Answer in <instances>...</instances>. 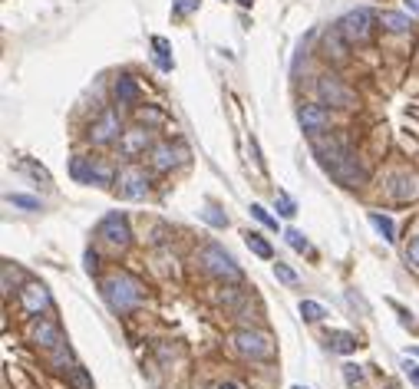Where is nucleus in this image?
Instances as JSON below:
<instances>
[{"instance_id": "7", "label": "nucleus", "mask_w": 419, "mask_h": 389, "mask_svg": "<svg viewBox=\"0 0 419 389\" xmlns=\"http://www.w3.org/2000/svg\"><path fill=\"white\" fill-rule=\"evenodd\" d=\"M96 235H100L109 248H116V251H126L129 244H132V228H129V218L122 212H109L102 214L100 228H96Z\"/></svg>"}, {"instance_id": "12", "label": "nucleus", "mask_w": 419, "mask_h": 389, "mask_svg": "<svg viewBox=\"0 0 419 389\" xmlns=\"http://www.w3.org/2000/svg\"><path fill=\"white\" fill-rule=\"evenodd\" d=\"M152 129H145V126H136L126 129L122 136H119V152L126 155V159H136V155H145V152H152Z\"/></svg>"}, {"instance_id": "31", "label": "nucleus", "mask_w": 419, "mask_h": 389, "mask_svg": "<svg viewBox=\"0 0 419 389\" xmlns=\"http://www.w3.org/2000/svg\"><path fill=\"white\" fill-rule=\"evenodd\" d=\"M50 366L53 370H63V366H73V353H70V347H56V350H50Z\"/></svg>"}, {"instance_id": "10", "label": "nucleus", "mask_w": 419, "mask_h": 389, "mask_svg": "<svg viewBox=\"0 0 419 389\" xmlns=\"http://www.w3.org/2000/svg\"><path fill=\"white\" fill-rule=\"evenodd\" d=\"M122 136V122H119V113H116L113 106H106L96 119H93V126H89L86 138L93 145H109L116 138Z\"/></svg>"}, {"instance_id": "33", "label": "nucleus", "mask_w": 419, "mask_h": 389, "mask_svg": "<svg viewBox=\"0 0 419 389\" xmlns=\"http://www.w3.org/2000/svg\"><path fill=\"white\" fill-rule=\"evenodd\" d=\"M20 168H24L30 178H37V182H43V185H50V172H47L43 165H33L30 159H24V162H20Z\"/></svg>"}, {"instance_id": "9", "label": "nucleus", "mask_w": 419, "mask_h": 389, "mask_svg": "<svg viewBox=\"0 0 419 389\" xmlns=\"http://www.w3.org/2000/svg\"><path fill=\"white\" fill-rule=\"evenodd\" d=\"M317 96L324 106H337V109H350L354 106V89L343 83L337 73H324L317 79Z\"/></svg>"}, {"instance_id": "42", "label": "nucleus", "mask_w": 419, "mask_h": 389, "mask_svg": "<svg viewBox=\"0 0 419 389\" xmlns=\"http://www.w3.org/2000/svg\"><path fill=\"white\" fill-rule=\"evenodd\" d=\"M238 3H242V7H251V3H254V0H238Z\"/></svg>"}, {"instance_id": "2", "label": "nucleus", "mask_w": 419, "mask_h": 389, "mask_svg": "<svg viewBox=\"0 0 419 389\" xmlns=\"http://www.w3.org/2000/svg\"><path fill=\"white\" fill-rule=\"evenodd\" d=\"M198 264H202V271L208 277H215V280H228V284H238L242 280V267L235 264V257H231L221 244H205L202 251H198Z\"/></svg>"}, {"instance_id": "23", "label": "nucleus", "mask_w": 419, "mask_h": 389, "mask_svg": "<svg viewBox=\"0 0 419 389\" xmlns=\"http://www.w3.org/2000/svg\"><path fill=\"white\" fill-rule=\"evenodd\" d=\"M136 122L145 129H155V126H166V113L155 109V106H139L136 109Z\"/></svg>"}, {"instance_id": "17", "label": "nucleus", "mask_w": 419, "mask_h": 389, "mask_svg": "<svg viewBox=\"0 0 419 389\" xmlns=\"http://www.w3.org/2000/svg\"><path fill=\"white\" fill-rule=\"evenodd\" d=\"M390 195H393V201H416L419 198V178L413 175V172H403V175H396L393 189H390Z\"/></svg>"}, {"instance_id": "36", "label": "nucleus", "mask_w": 419, "mask_h": 389, "mask_svg": "<svg viewBox=\"0 0 419 389\" xmlns=\"http://www.w3.org/2000/svg\"><path fill=\"white\" fill-rule=\"evenodd\" d=\"M343 379H347V386H363V373H360V366H354V363L343 366Z\"/></svg>"}, {"instance_id": "24", "label": "nucleus", "mask_w": 419, "mask_h": 389, "mask_svg": "<svg viewBox=\"0 0 419 389\" xmlns=\"http://www.w3.org/2000/svg\"><path fill=\"white\" fill-rule=\"evenodd\" d=\"M244 244H248V251L258 254L261 261H271V257H274V248H271V244H267L258 231H248V235H244Z\"/></svg>"}, {"instance_id": "15", "label": "nucleus", "mask_w": 419, "mask_h": 389, "mask_svg": "<svg viewBox=\"0 0 419 389\" xmlns=\"http://www.w3.org/2000/svg\"><path fill=\"white\" fill-rule=\"evenodd\" d=\"M20 307H24V314L40 317L43 310H50V290L43 287L40 280H26L20 287Z\"/></svg>"}, {"instance_id": "32", "label": "nucleus", "mask_w": 419, "mask_h": 389, "mask_svg": "<svg viewBox=\"0 0 419 389\" xmlns=\"http://www.w3.org/2000/svg\"><path fill=\"white\" fill-rule=\"evenodd\" d=\"M284 241H287V248H294V251H301V254L310 248L304 238V231H297V228H287V231H284Z\"/></svg>"}, {"instance_id": "4", "label": "nucleus", "mask_w": 419, "mask_h": 389, "mask_svg": "<svg viewBox=\"0 0 419 389\" xmlns=\"http://www.w3.org/2000/svg\"><path fill=\"white\" fill-rule=\"evenodd\" d=\"M377 24H380V13H373L370 7H356V10L343 13L340 24H337V30L343 33L347 43H367Z\"/></svg>"}, {"instance_id": "8", "label": "nucleus", "mask_w": 419, "mask_h": 389, "mask_svg": "<svg viewBox=\"0 0 419 389\" xmlns=\"http://www.w3.org/2000/svg\"><path fill=\"white\" fill-rule=\"evenodd\" d=\"M327 172H331L337 182H340L343 189H360L363 182H367V168L360 165V159L356 155H350V152L343 149L337 159H333L331 165H327Z\"/></svg>"}, {"instance_id": "25", "label": "nucleus", "mask_w": 419, "mask_h": 389, "mask_svg": "<svg viewBox=\"0 0 419 389\" xmlns=\"http://www.w3.org/2000/svg\"><path fill=\"white\" fill-rule=\"evenodd\" d=\"M66 383L73 389H96L93 386V376H89L86 366H70V373H66Z\"/></svg>"}, {"instance_id": "3", "label": "nucleus", "mask_w": 419, "mask_h": 389, "mask_svg": "<svg viewBox=\"0 0 419 389\" xmlns=\"http://www.w3.org/2000/svg\"><path fill=\"white\" fill-rule=\"evenodd\" d=\"M70 175L79 185H100V189H109L116 185V172L102 159H89V155H77L70 162Z\"/></svg>"}, {"instance_id": "5", "label": "nucleus", "mask_w": 419, "mask_h": 389, "mask_svg": "<svg viewBox=\"0 0 419 389\" xmlns=\"http://www.w3.org/2000/svg\"><path fill=\"white\" fill-rule=\"evenodd\" d=\"M231 347L248 356V360H271L274 356V343L267 337L264 330H251V326H244V330H235L231 333Z\"/></svg>"}, {"instance_id": "35", "label": "nucleus", "mask_w": 419, "mask_h": 389, "mask_svg": "<svg viewBox=\"0 0 419 389\" xmlns=\"http://www.w3.org/2000/svg\"><path fill=\"white\" fill-rule=\"evenodd\" d=\"M198 10V0H172V13L175 17H191Z\"/></svg>"}, {"instance_id": "6", "label": "nucleus", "mask_w": 419, "mask_h": 389, "mask_svg": "<svg viewBox=\"0 0 419 389\" xmlns=\"http://www.w3.org/2000/svg\"><path fill=\"white\" fill-rule=\"evenodd\" d=\"M116 191L126 201H142L149 195V172L136 162L122 165V168L116 172Z\"/></svg>"}, {"instance_id": "18", "label": "nucleus", "mask_w": 419, "mask_h": 389, "mask_svg": "<svg viewBox=\"0 0 419 389\" xmlns=\"http://www.w3.org/2000/svg\"><path fill=\"white\" fill-rule=\"evenodd\" d=\"M343 43H347V40H343L340 30H327V33H324V47H320V53H324L327 60H337V63H340V60H347V47H343Z\"/></svg>"}, {"instance_id": "30", "label": "nucleus", "mask_w": 419, "mask_h": 389, "mask_svg": "<svg viewBox=\"0 0 419 389\" xmlns=\"http://www.w3.org/2000/svg\"><path fill=\"white\" fill-rule=\"evenodd\" d=\"M198 214H202V221H208L212 228H228V214H221L215 205H205Z\"/></svg>"}, {"instance_id": "21", "label": "nucleus", "mask_w": 419, "mask_h": 389, "mask_svg": "<svg viewBox=\"0 0 419 389\" xmlns=\"http://www.w3.org/2000/svg\"><path fill=\"white\" fill-rule=\"evenodd\" d=\"M152 60L162 73H172V66L175 63H172V47H168L166 37H152Z\"/></svg>"}, {"instance_id": "13", "label": "nucleus", "mask_w": 419, "mask_h": 389, "mask_svg": "<svg viewBox=\"0 0 419 389\" xmlns=\"http://www.w3.org/2000/svg\"><path fill=\"white\" fill-rule=\"evenodd\" d=\"M185 155L189 152L182 149V145H172V142H155L152 152H149V165H152V172H172L178 165L185 162Z\"/></svg>"}, {"instance_id": "22", "label": "nucleus", "mask_w": 419, "mask_h": 389, "mask_svg": "<svg viewBox=\"0 0 419 389\" xmlns=\"http://www.w3.org/2000/svg\"><path fill=\"white\" fill-rule=\"evenodd\" d=\"M370 225L377 228V235H380L386 244H393L396 241V225L390 214H380V212H370Z\"/></svg>"}, {"instance_id": "40", "label": "nucleus", "mask_w": 419, "mask_h": 389, "mask_svg": "<svg viewBox=\"0 0 419 389\" xmlns=\"http://www.w3.org/2000/svg\"><path fill=\"white\" fill-rule=\"evenodd\" d=\"M403 3H406L409 13H416V17H419V0H403Z\"/></svg>"}, {"instance_id": "38", "label": "nucleus", "mask_w": 419, "mask_h": 389, "mask_svg": "<svg viewBox=\"0 0 419 389\" xmlns=\"http://www.w3.org/2000/svg\"><path fill=\"white\" fill-rule=\"evenodd\" d=\"M403 370H406V376L419 386V363H409V360H406V363H403Z\"/></svg>"}, {"instance_id": "20", "label": "nucleus", "mask_w": 419, "mask_h": 389, "mask_svg": "<svg viewBox=\"0 0 419 389\" xmlns=\"http://www.w3.org/2000/svg\"><path fill=\"white\" fill-rule=\"evenodd\" d=\"M380 26L386 33H409L413 30V20L406 13H396V10H383L380 13Z\"/></svg>"}, {"instance_id": "14", "label": "nucleus", "mask_w": 419, "mask_h": 389, "mask_svg": "<svg viewBox=\"0 0 419 389\" xmlns=\"http://www.w3.org/2000/svg\"><path fill=\"white\" fill-rule=\"evenodd\" d=\"M30 343L40 347V350H56V347H63V333H60V326L47 320V317H33V324H30Z\"/></svg>"}, {"instance_id": "37", "label": "nucleus", "mask_w": 419, "mask_h": 389, "mask_svg": "<svg viewBox=\"0 0 419 389\" xmlns=\"http://www.w3.org/2000/svg\"><path fill=\"white\" fill-rule=\"evenodd\" d=\"M406 264L419 274V238L409 241V248H406Z\"/></svg>"}, {"instance_id": "16", "label": "nucleus", "mask_w": 419, "mask_h": 389, "mask_svg": "<svg viewBox=\"0 0 419 389\" xmlns=\"http://www.w3.org/2000/svg\"><path fill=\"white\" fill-rule=\"evenodd\" d=\"M113 93H116V102H119V106H139V100H142L139 83H136V76H129V73H122L116 79Z\"/></svg>"}, {"instance_id": "1", "label": "nucleus", "mask_w": 419, "mask_h": 389, "mask_svg": "<svg viewBox=\"0 0 419 389\" xmlns=\"http://www.w3.org/2000/svg\"><path fill=\"white\" fill-rule=\"evenodd\" d=\"M100 294H102V301L109 303V310L119 317L139 310L142 301H145V287L132 274H126V271H116V274L102 277Z\"/></svg>"}, {"instance_id": "27", "label": "nucleus", "mask_w": 419, "mask_h": 389, "mask_svg": "<svg viewBox=\"0 0 419 389\" xmlns=\"http://www.w3.org/2000/svg\"><path fill=\"white\" fill-rule=\"evenodd\" d=\"M297 310H301V317H304V320H310V324H320V320L327 317L324 303H317V301H301V303H297Z\"/></svg>"}, {"instance_id": "26", "label": "nucleus", "mask_w": 419, "mask_h": 389, "mask_svg": "<svg viewBox=\"0 0 419 389\" xmlns=\"http://www.w3.org/2000/svg\"><path fill=\"white\" fill-rule=\"evenodd\" d=\"M274 212H278L280 218H294V214H297V201H294L287 191H274Z\"/></svg>"}, {"instance_id": "28", "label": "nucleus", "mask_w": 419, "mask_h": 389, "mask_svg": "<svg viewBox=\"0 0 419 389\" xmlns=\"http://www.w3.org/2000/svg\"><path fill=\"white\" fill-rule=\"evenodd\" d=\"M248 212H251V218L258 221V225L271 228V231H278V218H274V214L267 212L264 205H258V201H251V208H248Z\"/></svg>"}, {"instance_id": "11", "label": "nucleus", "mask_w": 419, "mask_h": 389, "mask_svg": "<svg viewBox=\"0 0 419 389\" xmlns=\"http://www.w3.org/2000/svg\"><path fill=\"white\" fill-rule=\"evenodd\" d=\"M297 122L304 129L307 136H320V132H327L333 122L331 109L324 106V102H301V109H297Z\"/></svg>"}, {"instance_id": "19", "label": "nucleus", "mask_w": 419, "mask_h": 389, "mask_svg": "<svg viewBox=\"0 0 419 389\" xmlns=\"http://www.w3.org/2000/svg\"><path fill=\"white\" fill-rule=\"evenodd\" d=\"M327 347H331L333 353H354L356 347H360V337L350 333V330H331V333H327Z\"/></svg>"}, {"instance_id": "39", "label": "nucleus", "mask_w": 419, "mask_h": 389, "mask_svg": "<svg viewBox=\"0 0 419 389\" xmlns=\"http://www.w3.org/2000/svg\"><path fill=\"white\" fill-rule=\"evenodd\" d=\"M96 261H100L96 251H86V271H89V274H96Z\"/></svg>"}, {"instance_id": "34", "label": "nucleus", "mask_w": 419, "mask_h": 389, "mask_svg": "<svg viewBox=\"0 0 419 389\" xmlns=\"http://www.w3.org/2000/svg\"><path fill=\"white\" fill-rule=\"evenodd\" d=\"M274 277H278L280 284H287V287H294V284H297V280H301V277H297V271H294V267H287V264H274Z\"/></svg>"}, {"instance_id": "41", "label": "nucleus", "mask_w": 419, "mask_h": 389, "mask_svg": "<svg viewBox=\"0 0 419 389\" xmlns=\"http://www.w3.org/2000/svg\"><path fill=\"white\" fill-rule=\"evenodd\" d=\"M215 389H238V383H218Z\"/></svg>"}, {"instance_id": "43", "label": "nucleus", "mask_w": 419, "mask_h": 389, "mask_svg": "<svg viewBox=\"0 0 419 389\" xmlns=\"http://www.w3.org/2000/svg\"><path fill=\"white\" fill-rule=\"evenodd\" d=\"M294 389H307V386H294Z\"/></svg>"}, {"instance_id": "29", "label": "nucleus", "mask_w": 419, "mask_h": 389, "mask_svg": "<svg viewBox=\"0 0 419 389\" xmlns=\"http://www.w3.org/2000/svg\"><path fill=\"white\" fill-rule=\"evenodd\" d=\"M13 208H24V212H43V201L33 198V195H7Z\"/></svg>"}]
</instances>
